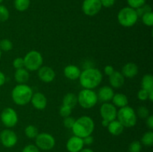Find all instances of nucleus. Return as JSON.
I'll return each mask as SVG.
<instances>
[{
	"mask_svg": "<svg viewBox=\"0 0 153 152\" xmlns=\"http://www.w3.org/2000/svg\"><path fill=\"white\" fill-rule=\"evenodd\" d=\"M119 23L123 27H131L137 22L138 16L135 9L130 7H126L121 9L117 15Z\"/></svg>",
	"mask_w": 153,
	"mask_h": 152,
	"instance_id": "6",
	"label": "nucleus"
},
{
	"mask_svg": "<svg viewBox=\"0 0 153 152\" xmlns=\"http://www.w3.org/2000/svg\"><path fill=\"white\" fill-rule=\"evenodd\" d=\"M81 70L75 65H68L64 68V74L67 78L70 80H76L81 75Z\"/></svg>",
	"mask_w": 153,
	"mask_h": 152,
	"instance_id": "19",
	"label": "nucleus"
},
{
	"mask_svg": "<svg viewBox=\"0 0 153 152\" xmlns=\"http://www.w3.org/2000/svg\"><path fill=\"white\" fill-rule=\"evenodd\" d=\"M13 66L16 69L23 68L24 67V60L22 58H16L13 61Z\"/></svg>",
	"mask_w": 153,
	"mask_h": 152,
	"instance_id": "37",
	"label": "nucleus"
},
{
	"mask_svg": "<svg viewBox=\"0 0 153 152\" xmlns=\"http://www.w3.org/2000/svg\"><path fill=\"white\" fill-rule=\"evenodd\" d=\"M79 82L85 89H94L101 83L102 80V74L96 68L85 69L81 72Z\"/></svg>",
	"mask_w": 153,
	"mask_h": 152,
	"instance_id": "1",
	"label": "nucleus"
},
{
	"mask_svg": "<svg viewBox=\"0 0 153 152\" xmlns=\"http://www.w3.org/2000/svg\"><path fill=\"white\" fill-rule=\"evenodd\" d=\"M142 21L143 24L147 26H152L153 25V13L147 12L142 16Z\"/></svg>",
	"mask_w": 153,
	"mask_h": 152,
	"instance_id": "29",
	"label": "nucleus"
},
{
	"mask_svg": "<svg viewBox=\"0 0 153 152\" xmlns=\"http://www.w3.org/2000/svg\"><path fill=\"white\" fill-rule=\"evenodd\" d=\"M77 98L79 105L85 109L92 108L98 101L97 92L89 89H82L79 92Z\"/></svg>",
	"mask_w": 153,
	"mask_h": 152,
	"instance_id": "5",
	"label": "nucleus"
},
{
	"mask_svg": "<svg viewBox=\"0 0 153 152\" xmlns=\"http://www.w3.org/2000/svg\"><path fill=\"white\" fill-rule=\"evenodd\" d=\"M6 81V77L4 75V73L0 71V86H1L2 85L4 84Z\"/></svg>",
	"mask_w": 153,
	"mask_h": 152,
	"instance_id": "44",
	"label": "nucleus"
},
{
	"mask_svg": "<svg viewBox=\"0 0 153 152\" xmlns=\"http://www.w3.org/2000/svg\"><path fill=\"white\" fill-rule=\"evenodd\" d=\"M94 128L95 124L94 120L90 116H83L76 119L72 130L75 136L83 139L91 136L94 132Z\"/></svg>",
	"mask_w": 153,
	"mask_h": 152,
	"instance_id": "2",
	"label": "nucleus"
},
{
	"mask_svg": "<svg viewBox=\"0 0 153 152\" xmlns=\"http://www.w3.org/2000/svg\"><path fill=\"white\" fill-rule=\"evenodd\" d=\"M117 117L124 128H131L137 123V115L134 109L128 105L120 109Z\"/></svg>",
	"mask_w": 153,
	"mask_h": 152,
	"instance_id": "4",
	"label": "nucleus"
},
{
	"mask_svg": "<svg viewBox=\"0 0 153 152\" xmlns=\"http://www.w3.org/2000/svg\"><path fill=\"white\" fill-rule=\"evenodd\" d=\"M84 145H91L93 142H94V137L92 136H88V137L83 138Z\"/></svg>",
	"mask_w": 153,
	"mask_h": 152,
	"instance_id": "42",
	"label": "nucleus"
},
{
	"mask_svg": "<svg viewBox=\"0 0 153 152\" xmlns=\"http://www.w3.org/2000/svg\"><path fill=\"white\" fill-rule=\"evenodd\" d=\"M135 10L137 16H138L139 17V16H142L144 13H147V12L152 11V7H151V6L149 5V4H144L143 6H141V7L135 9Z\"/></svg>",
	"mask_w": 153,
	"mask_h": 152,
	"instance_id": "31",
	"label": "nucleus"
},
{
	"mask_svg": "<svg viewBox=\"0 0 153 152\" xmlns=\"http://www.w3.org/2000/svg\"><path fill=\"white\" fill-rule=\"evenodd\" d=\"M121 73L123 75L124 77L132 78L138 73V67L134 63H128L123 66Z\"/></svg>",
	"mask_w": 153,
	"mask_h": 152,
	"instance_id": "18",
	"label": "nucleus"
},
{
	"mask_svg": "<svg viewBox=\"0 0 153 152\" xmlns=\"http://www.w3.org/2000/svg\"><path fill=\"white\" fill-rule=\"evenodd\" d=\"M146 125L150 130L153 129V116H149L146 118Z\"/></svg>",
	"mask_w": 153,
	"mask_h": 152,
	"instance_id": "43",
	"label": "nucleus"
},
{
	"mask_svg": "<svg viewBox=\"0 0 153 152\" xmlns=\"http://www.w3.org/2000/svg\"><path fill=\"white\" fill-rule=\"evenodd\" d=\"M112 101L113 104L115 107H117L121 108V107H126L128 104V99L126 95L123 93H117L114 94L112 98Z\"/></svg>",
	"mask_w": 153,
	"mask_h": 152,
	"instance_id": "22",
	"label": "nucleus"
},
{
	"mask_svg": "<svg viewBox=\"0 0 153 152\" xmlns=\"http://www.w3.org/2000/svg\"><path fill=\"white\" fill-rule=\"evenodd\" d=\"M13 49V43L8 39H3L0 41V49L4 52H9Z\"/></svg>",
	"mask_w": 153,
	"mask_h": 152,
	"instance_id": "28",
	"label": "nucleus"
},
{
	"mask_svg": "<svg viewBox=\"0 0 153 152\" xmlns=\"http://www.w3.org/2000/svg\"><path fill=\"white\" fill-rule=\"evenodd\" d=\"M100 115L104 120L111 122L117 119V107L113 104L108 102L104 103L100 107Z\"/></svg>",
	"mask_w": 153,
	"mask_h": 152,
	"instance_id": "12",
	"label": "nucleus"
},
{
	"mask_svg": "<svg viewBox=\"0 0 153 152\" xmlns=\"http://www.w3.org/2000/svg\"><path fill=\"white\" fill-rule=\"evenodd\" d=\"M10 13L7 7L0 4V22H5L8 19Z\"/></svg>",
	"mask_w": 153,
	"mask_h": 152,
	"instance_id": "30",
	"label": "nucleus"
},
{
	"mask_svg": "<svg viewBox=\"0 0 153 152\" xmlns=\"http://www.w3.org/2000/svg\"><path fill=\"white\" fill-rule=\"evenodd\" d=\"M60 115H61L62 117L66 118V117H68V116H70L72 113V108L70 107H67V106L65 105H62L60 108Z\"/></svg>",
	"mask_w": 153,
	"mask_h": 152,
	"instance_id": "34",
	"label": "nucleus"
},
{
	"mask_svg": "<svg viewBox=\"0 0 153 152\" xmlns=\"http://www.w3.org/2000/svg\"><path fill=\"white\" fill-rule=\"evenodd\" d=\"M32 95V89L25 83L15 86L11 92V97L13 102L19 106L28 104L31 101Z\"/></svg>",
	"mask_w": 153,
	"mask_h": 152,
	"instance_id": "3",
	"label": "nucleus"
},
{
	"mask_svg": "<svg viewBox=\"0 0 153 152\" xmlns=\"http://www.w3.org/2000/svg\"><path fill=\"white\" fill-rule=\"evenodd\" d=\"M108 77L110 85L112 87L116 88V89L120 88L121 86H123L124 83H125V77L120 72L114 71V72Z\"/></svg>",
	"mask_w": 153,
	"mask_h": 152,
	"instance_id": "17",
	"label": "nucleus"
},
{
	"mask_svg": "<svg viewBox=\"0 0 153 152\" xmlns=\"http://www.w3.org/2000/svg\"><path fill=\"white\" fill-rule=\"evenodd\" d=\"M38 129L34 125H28L25 128V134L28 138L34 139L38 135Z\"/></svg>",
	"mask_w": 153,
	"mask_h": 152,
	"instance_id": "26",
	"label": "nucleus"
},
{
	"mask_svg": "<svg viewBox=\"0 0 153 152\" xmlns=\"http://www.w3.org/2000/svg\"><path fill=\"white\" fill-rule=\"evenodd\" d=\"M37 74L39 78L45 83H50L55 77V71L49 66H41L38 69Z\"/></svg>",
	"mask_w": 153,
	"mask_h": 152,
	"instance_id": "14",
	"label": "nucleus"
},
{
	"mask_svg": "<svg viewBox=\"0 0 153 152\" xmlns=\"http://www.w3.org/2000/svg\"><path fill=\"white\" fill-rule=\"evenodd\" d=\"M114 95V92L113 89L111 86H105L99 89L97 97H98V100H100V101L106 103L111 101Z\"/></svg>",
	"mask_w": 153,
	"mask_h": 152,
	"instance_id": "16",
	"label": "nucleus"
},
{
	"mask_svg": "<svg viewBox=\"0 0 153 152\" xmlns=\"http://www.w3.org/2000/svg\"><path fill=\"white\" fill-rule=\"evenodd\" d=\"M137 98L140 101H146L148 99V92L143 89H140L137 92Z\"/></svg>",
	"mask_w": 153,
	"mask_h": 152,
	"instance_id": "39",
	"label": "nucleus"
},
{
	"mask_svg": "<svg viewBox=\"0 0 153 152\" xmlns=\"http://www.w3.org/2000/svg\"><path fill=\"white\" fill-rule=\"evenodd\" d=\"M29 5L30 0H14V7L18 11H25Z\"/></svg>",
	"mask_w": 153,
	"mask_h": 152,
	"instance_id": "25",
	"label": "nucleus"
},
{
	"mask_svg": "<svg viewBox=\"0 0 153 152\" xmlns=\"http://www.w3.org/2000/svg\"><path fill=\"white\" fill-rule=\"evenodd\" d=\"M109 133L113 136H119L123 132L124 127L118 120H114L109 122L108 126L107 127Z\"/></svg>",
	"mask_w": 153,
	"mask_h": 152,
	"instance_id": "21",
	"label": "nucleus"
},
{
	"mask_svg": "<svg viewBox=\"0 0 153 152\" xmlns=\"http://www.w3.org/2000/svg\"><path fill=\"white\" fill-rule=\"evenodd\" d=\"M75 122H76V119L73 117H71V116H68V117L64 118V120L63 122L64 123V125L68 129H72L73 125H74Z\"/></svg>",
	"mask_w": 153,
	"mask_h": 152,
	"instance_id": "36",
	"label": "nucleus"
},
{
	"mask_svg": "<svg viewBox=\"0 0 153 152\" xmlns=\"http://www.w3.org/2000/svg\"><path fill=\"white\" fill-rule=\"evenodd\" d=\"M142 148L141 143L139 141H133L128 147V151L129 152H140Z\"/></svg>",
	"mask_w": 153,
	"mask_h": 152,
	"instance_id": "33",
	"label": "nucleus"
},
{
	"mask_svg": "<svg viewBox=\"0 0 153 152\" xmlns=\"http://www.w3.org/2000/svg\"><path fill=\"white\" fill-rule=\"evenodd\" d=\"M79 152H94V151L91 150L90 148H83L82 151H80Z\"/></svg>",
	"mask_w": 153,
	"mask_h": 152,
	"instance_id": "47",
	"label": "nucleus"
},
{
	"mask_svg": "<svg viewBox=\"0 0 153 152\" xmlns=\"http://www.w3.org/2000/svg\"><path fill=\"white\" fill-rule=\"evenodd\" d=\"M148 99L150 101H153V90L148 92Z\"/></svg>",
	"mask_w": 153,
	"mask_h": 152,
	"instance_id": "45",
	"label": "nucleus"
},
{
	"mask_svg": "<svg viewBox=\"0 0 153 152\" xmlns=\"http://www.w3.org/2000/svg\"><path fill=\"white\" fill-rule=\"evenodd\" d=\"M24 67L28 71L38 70L43 64V56L39 52L35 50L30 51L23 58Z\"/></svg>",
	"mask_w": 153,
	"mask_h": 152,
	"instance_id": "7",
	"label": "nucleus"
},
{
	"mask_svg": "<svg viewBox=\"0 0 153 152\" xmlns=\"http://www.w3.org/2000/svg\"><path fill=\"white\" fill-rule=\"evenodd\" d=\"M30 102H31L34 108L37 110H43L46 108V104H47V99L43 93L36 92V93H33Z\"/></svg>",
	"mask_w": 153,
	"mask_h": 152,
	"instance_id": "15",
	"label": "nucleus"
},
{
	"mask_svg": "<svg viewBox=\"0 0 153 152\" xmlns=\"http://www.w3.org/2000/svg\"><path fill=\"white\" fill-rule=\"evenodd\" d=\"M22 152H40V150L34 145H28L24 147Z\"/></svg>",
	"mask_w": 153,
	"mask_h": 152,
	"instance_id": "38",
	"label": "nucleus"
},
{
	"mask_svg": "<svg viewBox=\"0 0 153 152\" xmlns=\"http://www.w3.org/2000/svg\"><path fill=\"white\" fill-rule=\"evenodd\" d=\"M137 114L140 118L146 119L149 116V110L146 107H140L137 109Z\"/></svg>",
	"mask_w": 153,
	"mask_h": 152,
	"instance_id": "35",
	"label": "nucleus"
},
{
	"mask_svg": "<svg viewBox=\"0 0 153 152\" xmlns=\"http://www.w3.org/2000/svg\"><path fill=\"white\" fill-rule=\"evenodd\" d=\"M142 89L147 92L153 90V76L151 74H146L142 78L141 81Z\"/></svg>",
	"mask_w": 153,
	"mask_h": 152,
	"instance_id": "24",
	"label": "nucleus"
},
{
	"mask_svg": "<svg viewBox=\"0 0 153 152\" xmlns=\"http://www.w3.org/2000/svg\"><path fill=\"white\" fill-rule=\"evenodd\" d=\"M2 1H3V0H0V4H1V3L2 2Z\"/></svg>",
	"mask_w": 153,
	"mask_h": 152,
	"instance_id": "49",
	"label": "nucleus"
},
{
	"mask_svg": "<svg viewBox=\"0 0 153 152\" xmlns=\"http://www.w3.org/2000/svg\"><path fill=\"white\" fill-rule=\"evenodd\" d=\"M109 122L107 120H104V119H102V125L103 127H108L109 125Z\"/></svg>",
	"mask_w": 153,
	"mask_h": 152,
	"instance_id": "46",
	"label": "nucleus"
},
{
	"mask_svg": "<svg viewBox=\"0 0 153 152\" xmlns=\"http://www.w3.org/2000/svg\"><path fill=\"white\" fill-rule=\"evenodd\" d=\"M17 136L10 129L3 130L0 133V142L6 148H12L17 142Z\"/></svg>",
	"mask_w": 153,
	"mask_h": 152,
	"instance_id": "11",
	"label": "nucleus"
},
{
	"mask_svg": "<svg viewBox=\"0 0 153 152\" xmlns=\"http://www.w3.org/2000/svg\"><path fill=\"white\" fill-rule=\"evenodd\" d=\"M100 0H84L82 3V10L87 16H93L97 15L102 9Z\"/></svg>",
	"mask_w": 153,
	"mask_h": 152,
	"instance_id": "10",
	"label": "nucleus"
},
{
	"mask_svg": "<svg viewBox=\"0 0 153 152\" xmlns=\"http://www.w3.org/2000/svg\"><path fill=\"white\" fill-rule=\"evenodd\" d=\"M36 146L43 151H49L55 145V139L51 134L48 133H41L35 138Z\"/></svg>",
	"mask_w": 153,
	"mask_h": 152,
	"instance_id": "8",
	"label": "nucleus"
},
{
	"mask_svg": "<svg viewBox=\"0 0 153 152\" xmlns=\"http://www.w3.org/2000/svg\"><path fill=\"white\" fill-rule=\"evenodd\" d=\"M104 72L106 75L110 76V75H111L114 72V67L112 66L108 65L105 67Z\"/></svg>",
	"mask_w": 153,
	"mask_h": 152,
	"instance_id": "41",
	"label": "nucleus"
},
{
	"mask_svg": "<svg viewBox=\"0 0 153 152\" xmlns=\"http://www.w3.org/2000/svg\"><path fill=\"white\" fill-rule=\"evenodd\" d=\"M84 145L83 139L73 136L68 139L66 147L69 152H79L83 149Z\"/></svg>",
	"mask_w": 153,
	"mask_h": 152,
	"instance_id": "13",
	"label": "nucleus"
},
{
	"mask_svg": "<svg viewBox=\"0 0 153 152\" xmlns=\"http://www.w3.org/2000/svg\"><path fill=\"white\" fill-rule=\"evenodd\" d=\"M77 96L73 92H69V93L66 94L65 96L63 98V105L67 106L72 109L77 104Z\"/></svg>",
	"mask_w": 153,
	"mask_h": 152,
	"instance_id": "23",
	"label": "nucleus"
},
{
	"mask_svg": "<svg viewBox=\"0 0 153 152\" xmlns=\"http://www.w3.org/2000/svg\"><path fill=\"white\" fill-rule=\"evenodd\" d=\"M29 72L25 68L18 69L14 73L15 80L19 84H24L29 80Z\"/></svg>",
	"mask_w": 153,
	"mask_h": 152,
	"instance_id": "20",
	"label": "nucleus"
},
{
	"mask_svg": "<svg viewBox=\"0 0 153 152\" xmlns=\"http://www.w3.org/2000/svg\"><path fill=\"white\" fill-rule=\"evenodd\" d=\"M1 49H0V59H1Z\"/></svg>",
	"mask_w": 153,
	"mask_h": 152,
	"instance_id": "48",
	"label": "nucleus"
},
{
	"mask_svg": "<svg viewBox=\"0 0 153 152\" xmlns=\"http://www.w3.org/2000/svg\"><path fill=\"white\" fill-rule=\"evenodd\" d=\"M116 0H100L102 7H110L114 4Z\"/></svg>",
	"mask_w": 153,
	"mask_h": 152,
	"instance_id": "40",
	"label": "nucleus"
},
{
	"mask_svg": "<svg viewBox=\"0 0 153 152\" xmlns=\"http://www.w3.org/2000/svg\"><path fill=\"white\" fill-rule=\"evenodd\" d=\"M146 2V0H127V3L130 7L137 9L141 7Z\"/></svg>",
	"mask_w": 153,
	"mask_h": 152,
	"instance_id": "32",
	"label": "nucleus"
},
{
	"mask_svg": "<svg viewBox=\"0 0 153 152\" xmlns=\"http://www.w3.org/2000/svg\"><path fill=\"white\" fill-rule=\"evenodd\" d=\"M0 117L1 122L6 128H13L18 122L17 113L11 107L4 108L1 111Z\"/></svg>",
	"mask_w": 153,
	"mask_h": 152,
	"instance_id": "9",
	"label": "nucleus"
},
{
	"mask_svg": "<svg viewBox=\"0 0 153 152\" xmlns=\"http://www.w3.org/2000/svg\"><path fill=\"white\" fill-rule=\"evenodd\" d=\"M142 144L145 146H152L153 145V132L147 131L143 135L141 139Z\"/></svg>",
	"mask_w": 153,
	"mask_h": 152,
	"instance_id": "27",
	"label": "nucleus"
}]
</instances>
